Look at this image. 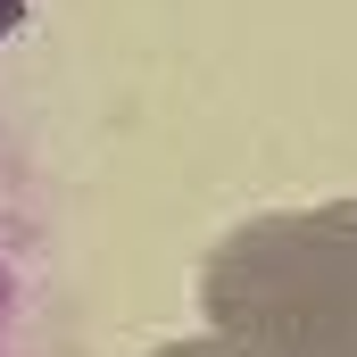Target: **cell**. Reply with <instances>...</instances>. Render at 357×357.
I'll return each instance as SVG.
<instances>
[{"mask_svg": "<svg viewBox=\"0 0 357 357\" xmlns=\"http://www.w3.org/2000/svg\"><path fill=\"white\" fill-rule=\"evenodd\" d=\"M150 357H250V349L225 341V333H208V341H167V349H150Z\"/></svg>", "mask_w": 357, "mask_h": 357, "instance_id": "7a4b0ae2", "label": "cell"}, {"mask_svg": "<svg viewBox=\"0 0 357 357\" xmlns=\"http://www.w3.org/2000/svg\"><path fill=\"white\" fill-rule=\"evenodd\" d=\"M199 316L250 357H357V199L233 225L199 266Z\"/></svg>", "mask_w": 357, "mask_h": 357, "instance_id": "6da1fadb", "label": "cell"}]
</instances>
